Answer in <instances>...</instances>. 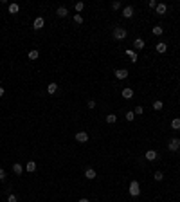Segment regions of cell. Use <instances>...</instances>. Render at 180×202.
Segmentation results:
<instances>
[{"instance_id":"obj_2","label":"cell","mask_w":180,"mask_h":202,"mask_svg":"<svg viewBox=\"0 0 180 202\" xmlns=\"http://www.w3.org/2000/svg\"><path fill=\"white\" fill-rule=\"evenodd\" d=\"M130 195H131V197H139V195H141V186H139V182H137V180H131V182H130Z\"/></svg>"},{"instance_id":"obj_13","label":"cell","mask_w":180,"mask_h":202,"mask_svg":"<svg viewBox=\"0 0 180 202\" xmlns=\"http://www.w3.org/2000/svg\"><path fill=\"white\" fill-rule=\"evenodd\" d=\"M25 170H27L29 173H32V171H36V163L34 161H29L27 164H25Z\"/></svg>"},{"instance_id":"obj_25","label":"cell","mask_w":180,"mask_h":202,"mask_svg":"<svg viewBox=\"0 0 180 202\" xmlns=\"http://www.w3.org/2000/svg\"><path fill=\"white\" fill-rule=\"evenodd\" d=\"M162 106H164L162 101H153V108L155 110H162Z\"/></svg>"},{"instance_id":"obj_10","label":"cell","mask_w":180,"mask_h":202,"mask_svg":"<svg viewBox=\"0 0 180 202\" xmlns=\"http://www.w3.org/2000/svg\"><path fill=\"white\" fill-rule=\"evenodd\" d=\"M155 49H157V52H160V54H164V52L168 51V45H166V43H162V42H158V43L155 45Z\"/></svg>"},{"instance_id":"obj_11","label":"cell","mask_w":180,"mask_h":202,"mask_svg":"<svg viewBox=\"0 0 180 202\" xmlns=\"http://www.w3.org/2000/svg\"><path fill=\"white\" fill-rule=\"evenodd\" d=\"M96 170H92V168H88V170H85V177L88 179V180H92V179H96Z\"/></svg>"},{"instance_id":"obj_5","label":"cell","mask_w":180,"mask_h":202,"mask_svg":"<svg viewBox=\"0 0 180 202\" xmlns=\"http://www.w3.org/2000/svg\"><path fill=\"white\" fill-rule=\"evenodd\" d=\"M43 25H45V20L42 16H38V18H34V22H32V29H42Z\"/></svg>"},{"instance_id":"obj_14","label":"cell","mask_w":180,"mask_h":202,"mask_svg":"<svg viewBox=\"0 0 180 202\" xmlns=\"http://www.w3.org/2000/svg\"><path fill=\"white\" fill-rule=\"evenodd\" d=\"M20 11V5L16 4V2H13V4H9V13L11 15H16V13Z\"/></svg>"},{"instance_id":"obj_19","label":"cell","mask_w":180,"mask_h":202,"mask_svg":"<svg viewBox=\"0 0 180 202\" xmlns=\"http://www.w3.org/2000/svg\"><path fill=\"white\" fill-rule=\"evenodd\" d=\"M171 128L173 130H180V117H175L171 121Z\"/></svg>"},{"instance_id":"obj_34","label":"cell","mask_w":180,"mask_h":202,"mask_svg":"<svg viewBox=\"0 0 180 202\" xmlns=\"http://www.w3.org/2000/svg\"><path fill=\"white\" fill-rule=\"evenodd\" d=\"M4 179H5V171L0 168V180H4Z\"/></svg>"},{"instance_id":"obj_22","label":"cell","mask_w":180,"mask_h":202,"mask_svg":"<svg viewBox=\"0 0 180 202\" xmlns=\"http://www.w3.org/2000/svg\"><path fill=\"white\" fill-rule=\"evenodd\" d=\"M126 54L130 56V60H131V63H135L137 60H139V56H137V52H133V51H126Z\"/></svg>"},{"instance_id":"obj_8","label":"cell","mask_w":180,"mask_h":202,"mask_svg":"<svg viewBox=\"0 0 180 202\" xmlns=\"http://www.w3.org/2000/svg\"><path fill=\"white\" fill-rule=\"evenodd\" d=\"M123 16L124 18H131L133 16V7H131V5H126V7L123 9Z\"/></svg>"},{"instance_id":"obj_32","label":"cell","mask_w":180,"mask_h":202,"mask_svg":"<svg viewBox=\"0 0 180 202\" xmlns=\"http://www.w3.org/2000/svg\"><path fill=\"white\" fill-rule=\"evenodd\" d=\"M148 5H150L151 9H155V7H157V0H150V2H148Z\"/></svg>"},{"instance_id":"obj_30","label":"cell","mask_w":180,"mask_h":202,"mask_svg":"<svg viewBox=\"0 0 180 202\" xmlns=\"http://www.w3.org/2000/svg\"><path fill=\"white\" fill-rule=\"evenodd\" d=\"M7 202H18V199H16V195H9V197H7Z\"/></svg>"},{"instance_id":"obj_9","label":"cell","mask_w":180,"mask_h":202,"mask_svg":"<svg viewBox=\"0 0 180 202\" xmlns=\"http://www.w3.org/2000/svg\"><path fill=\"white\" fill-rule=\"evenodd\" d=\"M155 11H157V15H164V13L168 11V5H166V4H157Z\"/></svg>"},{"instance_id":"obj_4","label":"cell","mask_w":180,"mask_h":202,"mask_svg":"<svg viewBox=\"0 0 180 202\" xmlns=\"http://www.w3.org/2000/svg\"><path fill=\"white\" fill-rule=\"evenodd\" d=\"M76 141H78V143H86V141H88V134H86L85 130L76 132Z\"/></svg>"},{"instance_id":"obj_21","label":"cell","mask_w":180,"mask_h":202,"mask_svg":"<svg viewBox=\"0 0 180 202\" xmlns=\"http://www.w3.org/2000/svg\"><path fill=\"white\" fill-rule=\"evenodd\" d=\"M115 121H117V116H115V114H108V116H106V123H108V125H114Z\"/></svg>"},{"instance_id":"obj_12","label":"cell","mask_w":180,"mask_h":202,"mask_svg":"<svg viewBox=\"0 0 180 202\" xmlns=\"http://www.w3.org/2000/svg\"><path fill=\"white\" fill-rule=\"evenodd\" d=\"M144 40L142 38H135V42H133V47H135V49H144Z\"/></svg>"},{"instance_id":"obj_36","label":"cell","mask_w":180,"mask_h":202,"mask_svg":"<svg viewBox=\"0 0 180 202\" xmlns=\"http://www.w3.org/2000/svg\"><path fill=\"white\" fill-rule=\"evenodd\" d=\"M78 202H90V200H88V199H85V197H83V199H79Z\"/></svg>"},{"instance_id":"obj_28","label":"cell","mask_w":180,"mask_h":202,"mask_svg":"<svg viewBox=\"0 0 180 202\" xmlns=\"http://www.w3.org/2000/svg\"><path fill=\"white\" fill-rule=\"evenodd\" d=\"M153 177H155V180H162V179H164V173H162V171H155V175H153Z\"/></svg>"},{"instance_id":"obj_33","label":"cell","mask_w":180,"mask_h":202,"mask_svg":"<svg viewBox=\"0 0 180 202\" xmlns=\"http://www.w3.org/2000/svg\"><path fill=\"white\" fill-rule=\"evenodd\" d=\"M142 112H144L142 106H135V114H142Z\"/></svg>"},{"instance_id":"obj_16","label":"cell","mask_w":180,"mask_h":202,"mask_svg":"<svg viewBox=\"0 0 180 202\" xmlns=\"http://www.w3.org/2000/svg\"><path fill=\"white\" fill-rule=\"evenodd\" d=\"M144 157L148 159V161H155V159H157V152H155V150H148Z\"/></svg>"},{"instance_id":"obj_1","label":"cell","mask_w":180,"mask_h":202,"mask_svg":"<svg viewBox=\"0 0 180 202\" xmlns=\"http://www.w3.org/2000/svg\"><path fill=\"white\" fill-rule=\"evenodd\" d=\"M112 35H114L115 40H124L126 36H128V31H126L124 27H115L114 31H112Z\"/></svg>"},{"instance_id":"obj_20","label":"cell","mask_w":180,"mask_h":202,"mask_svg":"<svg viewBox=\"0 0 180 202\" xmlns=\"http://www.w3.org/2000/svg\"><path fill=\"white\" fill-rule=\"evenodd\" d=\"M13 171H15L16 175H20V173H22V171H24V168H22V164H20V163H15V164H13Z\"/></svg>"},{"instance_id":"obj_23","label":"cell","mask_w":180,"mask_h":202,"mask_svg":"<svg viewBox=\"0 0 180 202\" xmlns=\"http://www.w3.org/2000/svg\"><path fill=\"white\" fill-rule=\"evenodd\" d=\"M162 33H164V29L160 27V25H155V27H153V35H155V36H160Z\"/></svg>"},{"instance_id":"obj_31","label":"cell","mask_w":180,"mask_h":202,"mask_svg":"<svg viewBox=\"0 0 180 202\" xmlns=\"http://www.w3.org/2000/svg\"><path fill=\"white\" fill-rule=\"evenodd\" d=\"M86 106H88V108H96V101H94V99H90L88 103H86Z\"/></svg>"},{"instance_id":"obj_17","label":"cell","mask_w":180,"mask_h":202,"mask_svg":"<svg viewBox=\"0 0 180 202\" xmlns=\"http://www.w3.org/2000/svg\"><path fill=\"white\" fill-rule=\"evenodd\" d=\"M58 90V83H49L47 85V94H56Z\"/></svg>"},{"instance_id":"obj_3","label":"cell","mask_w":180,"mask_h":202,"mask_svg":"<svg viewBox=\"0 0 180 202\" xmlns=\"http://www.w3.org/2000/svg\"><path fill=\"white\" fill-rule=\"evenodd\" d=\"M178 148H180V139H169L168 150H169V152H177Z\"/></svg>"},{"instance_id":"obj_37","label":"cell","mask_w":180,"mask_h":202,"mask_svg":"<svg viewBox=\"0 0 180 202\" xmlns=\"http://www.w3.org/2000/svg\"><path fill=\"white\" fill-rule=\"evenodd\" d=\"M178 89H180V83H178Z\"/></svg>"},{"instance_id":"obj_35","label":"cell","mask_w":180,"mask_h":202,"mask_svg":"<svg viewBox=\"0 0 180 202\" xmlns=\"http://www.w3.org/2000/svg\"><path fill=\"white\" fill-rule=\"evenodd\" d=\"M4 94H5V90H4V87H0V98H2V96H4Z\"/></svg>"},{"instance_id":"obj_6","label":"cell","mask_w":180,"mask_h":202,"mask_svg":"<svg viewBox=\"0 0 180 202\" xmlns=\"http://www.w3.org/2000/svg\"><path fill=\"white\" fill-rule=\"evenodd\" d=\"M114 74H115L117 79H126V78H128V70H126V69H117Z\"/></svg>"},{"instance_id":"obj_18","label":"cell","mask_w":180,"mask_h":202,"mask_svg":"<svg viewBox=\"0 0 180 202\" xmlns=\"http://www.w3.org/2000/svg\"><path fill=\"white\" fill-rule=\"evenodd\" d=\"M38 56H40V52H38L36 49L29 51V54H27V58H29V60H32V62H34V60H38Z\"/></svg>"},{"instance_id":"obj_15","label":"cell","mask_w":180,"mask_h":202,"mask_svg":"<svg viewBox=\"0 0 180 202\" xmlns=\"http://www.w3.org/2000/svg\"><path fill=\"white\" fill-rule=\"evenodd\" d=\"M56 15H58L59 18H65L67 15H69V11H67V7H63V5H61V7H58V11H56Z\"/></svg>"},{"instance_id":"obj_27","label":"cell","mask_w":180,"mask_h":202,"mask_svg":"<svg viewBox=\"0 0 180 202\" xmlns=\"http://www.w3.org/2000/svg\"><path fill=\"white\" fill-rule=\"evenodd\" d=\"M119 7H121V0H114V2H112V9H119Z\"/></svg>"},{"instance_id":"obj_29","label":"cell","mask_w":180,"mask_h":202,"mask_svg":"<svg viewBox=\"0 0 180 202\" xmlns=\"http://www.w3.org/2000/svg\"><path fill=\"white\" fill-rule=\"evenodd\" d=\"M74 24H83V16L81 15H74Z\"/></svg>"},{"instance_id":"obj_7","label":"cell","mask_w":180,"mask_h":202,"mask_svg":"<svg viewBox=\"0 0 180 202\" xmlns=\"http://www.w3.org/2000/svg\"><path fill=\"white\" fill-rule=\"evenodd\" d=\"M123 98L124 99H131L133 98V89H131V87H126V89H123Z\"/></svg>"},{"instance_id":"obj_24","label":"cell","mask_w":180,"mask_h":202,"mask_svg":"<svg viewBox=\"0 0 180 202\" xmlns=\"http://www.w3.org/2000/svg\"><path fill=\"white\" fill-rule=\"evenodd\" d=\"M124 117H126V121H133V117H135V112L133 110H128L124 114Z\"/></svg>"},{"instance_id":"obj_26","label":"cell","mask_w":180,"mask_h":202,"mask_svg":"<svg viewBox=\"0 0 180 202\" xmlns=\"http://www.w3.org/2000/svg\"><path fill=\"white\" fill-rule=\"evenodd\" d=\"M74 7H76V13H81V11L85 9V4H83V2H76Z\"/></svg>"}]
</instances>
